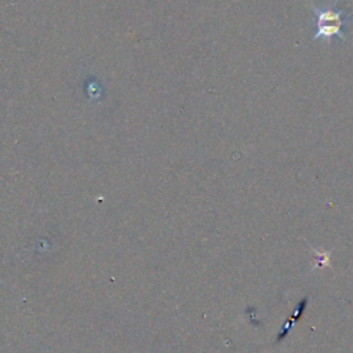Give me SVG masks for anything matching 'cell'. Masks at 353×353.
Instances as JSON below:
<instances>
[{"label":"cell","mask_w":353,"mask_h":353,"mask_svg":"<svg viewBox=\"0 0 353 353\" xmlns=\"http://www.w3.org/2000/svg\"><path fill=\"white\" fill-rule=\"evenodd\" d=\"M338 0H331L323 3L321 6L310 4L313 11V25L314 32L312 39L323 40L327 46L331 44L332 40L339 39L341 41H347L346 36L343 34V28L353 23V11L346 12L336 7Z\"/></svg>","instance_id":"obj_1"}]
</instances>
